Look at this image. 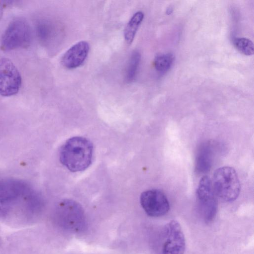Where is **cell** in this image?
<instances>
[{"label":"cell","mask_w":254,"mask_h":254,"mask_svg":"<svg viewBox=\"0 0 254 254\" xmlns=\"http://www.w3.org/2000/svg\"><path fill=\"white\" fill-rule=\"evenodd\" d=\"M140 204L146 213L154 217L166 215L170 204L166 195L160 190L151 189L142 192L140 197Z\"/></svg>","instance_id":"cell-9"},{"label":"cell","mask_w":254,"mask_h":254,"mask_svg":"<svg viewBox=\"0 0 254 254\" xmlns=\"http://www.w3.org/2000/svg\"><path fill=\"white\" fill-rule=\"evenodd\" d=\"M2 2V1H0V20L3 14V3Z\"/></svg>","instance_id":"cell-17"},{"label":"cell","mask_w":254,"mask_h":254,"mask_svg":"<svg viewBox=\"0 0 254 254\" xmlns=\"http://www.w3.org/2000/svg\"><path fill=\"white\" fill-rule=\"evenodd\" d=\"M93 147L92 143L82 136L67 140L60 151L61 163L68 170L76 172L84 170L91 163Z\"/></svg>","instance_id":"cell-1"},{"label":"cell","mask_w":254,"mask_h":254,"mask_svg":"<svg viewBox=\"0 0 254 254\" xmlns=\"http://www.w3.org/2000/svg\"><path fill=\"white\" fill-rule=\"evenodd\" d=\"M89 46L84 41L78 42L71 47L63 55L61 63L65 68L73 69L80 66L85 61L89 53Z\"/></svg>","instance_id":"cell-10"},{"label":"cell","mask_w":254,"mask_h":254,"mask_svg":"<svg viewBox=\"0 0 254 254\" xmlns=\"http://www.w3.org/2000/svg\"><path fill=\"white\" fill-rule=\"evenodd\" d=\"M144 18V14L142 11L135 12L131 17L124 30V38L128 44H130L135 36L139 26Z\"/></svg>","instance_id":"cell-12"},{"label":"cell","mask_w":254,"mask_h":254,"mask_svg":"<svg viewBox=\"0 0 254 254\" xmlns=\"http://www.w3.org/2000/svg\"><path fill=\"white\" fill-rule=\"evenodd\" d=\"M210 144L207 143L201 146L196 160V169L200 173L207 172L211 168L212 161V150Z\"/></svg>","instance_id":"cell-11"},{"label":"cell","mask_w":254,"mask_h":254,"mask_svg":"<svg viewBox=\"0 0 254 254\" xmlns=\"http://www.w3.org/2000/svg\"><path fill=\"white\" fill-rule=\"evenodd\" d=\"M174 61V55L169 53L156 56L154 60V64L158 72L165 73L170 69Z\"/></svg>","instance_id":"cell-14"},{"label":"cell","mask_w":254,"mask_h":254,"mask_svg":"<svg viewBox=\"0 0 254 254\" xmlns=\"http://www.w3.org/2000/svg\"><path fill=\"white\" fill-rule=\"evenodd\" d=\"M21 85L20 73L7 58L0 56V95L9 97L18 92Z\"/></svg>","instance_id":"cell-8"},{"label":"cell","mask_w":254,"mask_h":254,"mask_svg":"<svg viewBox=\"0 0 254 254\" xmlns=\"http://www.w3.org/2000/svg\"><path fill=\"white\" fill-rule=\"evenodd\" d=\"M198 211L205 222H210L214 219L217 211V200L213 190L211 180L207 176L201 178L196 191Z\"/></svg>","instance_id":"cell-7"},{"label":"cell","mask_w":254,"mask_h":254,"mask_svg":"<svg viewBox=\"0 0 254 254\" xmlns=\"http://www.w3.org/2000/svg\"><path fill=\"white\" fill-rule=\"evenodd\" d=\"M24 182L16 179L0 181V218H11L20 200L30 192Z\"/></svg>","instance_id":"cell-4"},{"label":"cell","mask_w":254,"mask_h":254,"mask_svg":"<svg viewBox=\"0 0 254 254\" xmlns=\"http://www.w3.org/2000/svg\"><path fill=\"white\" fill-rule=\"evenodd\" d=\"M211 183L216 196L225 201H233L240 194V180L236 170L231 167L224 166L216 169Z\"/></svg>","instance_id":"cell-5"},{"label":"cell","mask_w":254,"mask_h":254,"mask_svg":"<svg viewBox=\"0 0 254 254\" xmlns=\"http://www.w3.org/2000/svg\"><path fill=\"white\" fill-rule=\"evenodd\" d=\"M235 48L246 56L253 55L254 52L253 42L247 38H236L233 42Z\"/></svg>","instance_id":"cell-16"},{"label":"cell","mask_w":254,"mask_h":254,"mask_svg":"<svg viewBox=\"0 0 254 254\" xmlns=\"http://www.w3.org/2000/svg\"><path fill=\"white\" fill-rule=\"evenodd\" d=\"M151 247L154 254H184L186 240L180 224L171 220L153 234Z\"/></svg>","instance_id":"cell-2"},{"label":"cell","mask_w":254,"mask_h":254,"mask_svg":"<svg viewBox=\"0 0 254 254\" xmlns=\"http://www.w3.org/2000/svg\"><path fill=\"white\" fill-rule=\"evenodd\" d=\"M140 54L135 51L132 53L127 69L126 79L130 82L135 78L140 61Z\"/></svg>","instance_id":"cell-15"},{"label":"cell","mask_w":254,"mask_h":254,"mask_svg":"<svg viewBox=\"0 0 254 254\" xmlns=\"http://www.w3.org/2000/svg\"><path fill=\"white\" fill-rule=\"evenodd\" d=\"M35 30L38 39L43 43H47L52 37L53 26L47 20H38L36 23Z\"/></svg>","instance_id":"cell-13"},{"label":"cell","mask_w":254,"mask_h":254,"mask_svg":"<svg viewBox=\"0 0 254 254\" xmlns=\"http://www.w3.org/2000/svg\"><path fill=\"white\" fill-rule=\"evenodd\" d=\"M55 219L60 227L71 233H80L86 226L81 206L72 200L65 199L59 203L55 211Z\"/></svg>","instance_id":"cell-3"},{"label":"cell","mask_w":254,"mask_h":254,"mask_svg":"<svg viewBox=\"0 0 254 254\" xmlns=\"http://www.w3.org/2000/svg\"><path fill=\"white\" fill-rule=\"evenodd\" d=\"M31 39V30L28 23L23 18L12 20L4 30L1 37V47L5 51L24 48Z\"/></svg>","instance_id":"cell-6"}]
</instances>
